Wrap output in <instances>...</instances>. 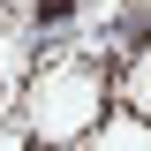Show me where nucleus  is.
<instances>
[{
    "mask_svg": "<svg viewBox=\"0 0 151 151\" xmlns=\"http://www.w3.org/2000/svg\"><path fill=\"white\" fill-rule=\"evenodd\" d=\"M30 15H38V23H76V0H38Z\"/></svg>",
    "mask_w": 151,
    "mask_h": 151,
    "instance_id": "1",
    "label": "nucleus"
}]
</instances>
